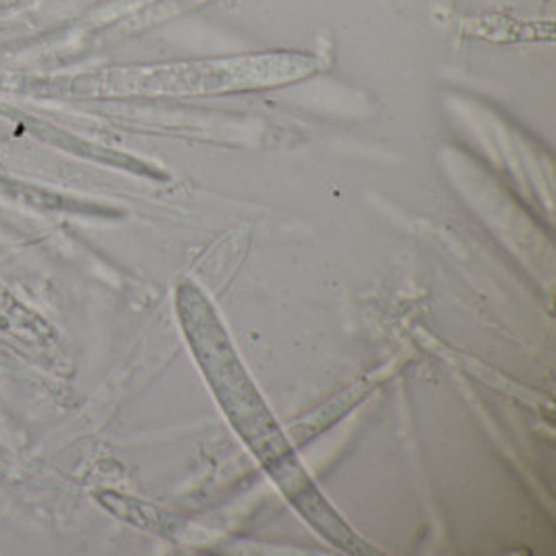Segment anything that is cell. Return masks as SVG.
<instances>
[{
    "mask_svg": "<svg viewBox=\"0 0 556 556\" xmlns=\"http://www.w3.org/2000/svg\"><path fill=\"white\" fill-rule=\"evenodd\" d=\"M177 313L186 340L229 424L249 444L286 498L336 548L349 555L371 553V548L356 538V533L340 519L306 476L290 442L279 430L271 410L263 403L256 386L233 351L222 319L197 283L184 281L177 288Z\"/></svg>",
    "mask_w": 556,
    "mask_h": 556,
    "instance_id": "6da1fadb",
    "label": "cell"
},
{
    "mask_svg": "<svg viewBox=\"0 0 556 556\" xmlns=\"http://www.w3.org/2000/svg\"><path fill=\"white\" fill-rule=\"evenodd\" d=\"M0 296H2V288H0Z\"/></svg>",
    "mask_w": 556,
    "mask_h": 556,
    "instance_id": "7a4b0ae2",
    "label": "cell"
}]
</instances>
